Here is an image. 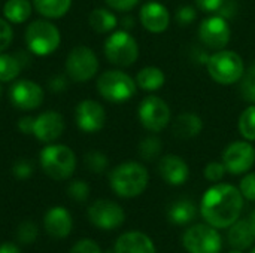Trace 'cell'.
Wrapping results in <instances>:
<instances>
[{"instance_id": "cell-1", "label": "cell", "mask_w": 255, "mask_h": 253, "mask_svg": "<svg viewBox=\"0 0 255 253\" xmlns=\"http://www.w3.org/2000/svg\"><path fill=\"white\" fill-rule=\"evenodd\" d=\"M242 209L244 195L239 188L229 183H217L211 186L200 201L202 218L217 230L230 228L239 219Z\"/></svg>"}, {"instance_id": "cell-2", "label": "cell", "mask_w": 255, "mask_h": 253, "mask_svg": "<svg viewBox=\"0 0 255 253\" xmlns=\"http://www.w3.org/2000/svg\"><path fill=\"white\" fill-rule=\"evenodd\" d=\"M109 183L112 191L123 198H134L140 195L148 183H149V174L145 166L136 161H127L120 166H117L111 176Z\"/></svg>"}, {"instance_id": "cell-3", "label": "cell", "mask_w": 255, "mask_h": 253, "mask_svg": "<svg viewBox=\"0 0 255 253\" xmlns=\"http://www.w3.org/2000/svg\"><path fill=\"white\" fill-rule=\"evenodd\" d=\"M40 167L54 180L69 179L76 169L75 152L66 145H48L39 155Z\"/></svg>"}, {"instance_id": "cell-4", "label": "cell", "mask_w": 255, "mask_h": 253, "mask_svg": "<svg viewBox=\"0 0 255 253\" xmlns=\"http://www.w3.org/2000/svg\"><path fill=\"white\" fill-rule=\"evenodd\" d=\"M25 45L30 52L37 57L51 55L61 43V33L48 19H36L25 28Z\"/></svg>"}, {"instance_id": "cell-5", "label": "cell", "mask_w": 255, "mask_h": 253, "mask_svg": "<svg viewBox=\"0 0 255 253\" xmlns=\"http://www.w3.org/2000/svg\"><path fill=\"white\" fill-rule=\"evenodd\" d=\"M208 72L211 78L221 85H232L239 82L245 75V66L242 57L229 49L215 51L208 58Z\"/></svg>"}, {"instance_id": "cell-6", "label": "cell", "mask_w": 255, "mask_h": 253, "mask_svg": "<svg viewBox=\"0 0 255 253\" xmlns=\"http://www.w3.org/2000/svg\"><path fill=\"white\" fill-rule=\"evenodd\" d=\"M136 81L121 70H108L97 79V91L100 95L112 103H124L134 97Z\"/></svg>"}, {"instance_id": "cell-7", "label": "cell", "mask_w": 255, "mask_h": 253, "mask_svg": "<svg viewBox=\"0 0 255 253\" xmlns=\"http://www.w3.org/2000/svg\"><path fill=\"white\" fill-rule=\"evenodd\" d=\"M106 58L120 67L131 66L139 57V45L136 39L126 30L114 31L105 42Z\"/></svg>"}, {"instance_id": "cell-8", "label": "cell", "mask_w": 255, "mask_h": 253, "mask_svg": "<svg viewBox=\"0 0 255 253\" xmlns=\"http://www.w3.org/2000/svg\"><path fill=\"white\" fill-rule=\"evenodd\" d=\"M182 243L188 253H220L223 248L220 233L209 224L190 227L182 237Z\"/></svg>"}, {"instance_id": "cell-9", "label": "cell", "mask_w": 255, "mask_h": 253, "mask_svg": "<svg viewBox=\"0 0 255 253\" xmlns=\"http://www.w3.org/2000/svg\"><path fill=\"white\" fill-rule=\"evenodd\" d=\"M99 60L96 52L84 45L75 46L66 58V73L75 82H87L96 76Z\"/></svg>"}, {"instance_id": "cell-10", "label": "cell", "mask_w": 255, "mask_h": 253, "mask_svg": "<svg viewBox=\"0 0 255 253\" xmlns=\"http://www.w3.org/2000/svg\"><path fill=\"white\" fill-rule=\"evenodd\" d=\"M137 116L145 130L158 133L170 122V107L163 98L157 95H148L140 101Z\"/></svg>"}, {"instance_id": "cell-11", "label": "cell", "mask_w": 255, "mask_h": 253, "mask_svg": "<svg viewBox=\"0 0 255 253\" xmlns=\"http://www.w3.org/2000/svg\"><path fill=\"white\" fill-rule=\"evenodd\" d=\"M199 37L205 46L220 51L224 49L232 37V30L223 15H212L202 21L199 27Z\"/></svg>"}, {"instance_id": "cell-12", "label": "cell", "mask_w": 255, "mask_h": 253, "mask_svg": "<svg viewBox=\"0 0 255 253\" xmlns=\"http://www.w3.org/2000/svg\"><path fill=\"white\" fill-rule=\"evenodd\" d=\"M90 222L100 230H117L126 221L123 207L111 200H97L88 207Z\"/></svg>"}, {"instance_id": "cell-13", "label": "cell", "mask_w": 255, "mask_h": 253, "mask_svg": "<svg viewBox=\"0 0 255 253\" xmlns=\"http://www.w3.org/2000/svg\"><path fill=\"white\" fill-rule=\"evenodd\" d=\"M223 163L229 173L242 174L253 169L255 163V149L248 140L230 143L223 152Z\"/></svg>"}, {"instance_id": "cell-14", "label": "cell", "mask_w": 255, "mask_h": 253, "mask_svg": "<svg viewBox=\"0 0 255 253\" xmlns=\"http://www.w3.org/2000/svg\"><path fill=\"white\" fill-rule=\"evenodd\" d=\"M10 103L19 110H34L43 101V89L39 84L22 79L15 82L9 89Z\"/></svg>"}, {"instance_id": "cell-15", "label": "cell", "mask_w": 255, "mask_h": 253, "mask_svg": "<svg viewBox=\"0 0 255 253\" xmlns=\"http://www.w3.org/2000/svg\"><path fill=\"white\" fill-rule=\"evenodd\" d=\"M75 121L81 131L84 133H97L106 124L105 107L94 100H82L75 110Z\"/></svg>"}, {"instance_id": "cell-16", "label": "cell", "mask_w": 255, "mask_h": 253, "mask_svg": "<svg viewBox=\"0 0 255 253\" xmlns=\"http://www.w3.org/2000/svg\"><path fill=\"white\" fill-rule=\"evenodd\" d=\"M64 127V118L58 112L48 110L34 118L31 134L43 143H52L63 134Z\"/></svg>"}, {"instance_id": "cell-17", "label": "cell", "mask_w": 255, "mask_h": 253, "mask_svg": "<svg viewBox=\"0 0 255 253\" xmlns=\"http://www.w3.org/2000/svg\"><path fill=\"white\" fill-rule=\"evenodd\" d=\"M158 173L161 179L172 186L184 185L190 177L188 164L178 155H164L160 160Z\"/></svg>"}, {"instance_id": "cell-18", "label": "cell", "mask_w": 255, "mask_h": 253, "mask_svg": "<svg viewBox=\"0 0 255 253\" xmlns=\"http://www.w3.org/2000/svg\"><path fill=\"white\" fill-rule=\"evenodd\" d=\"M140 22L151 33H163L170 24L167 7L158 1H148L140 9Z\"/></svg>"}, {"instance_id": "cell-19", "label": "cell", "mask_w": 255, "mask_h": 253, "mask_svg": "<svg viewBox=\"0 0 255 253\" xmlns=\"http://www.w3.org/2000/svg\"><path fill=\"white\" fill-rule=\"evenodd\" d=\"M43 225L46 233L54 239H66L72 228H73V219L72 215L66 207L55 206L51 207L45 216H43Z\"/></svg>"}, {"instance_id": "cell-20", "label": "cell", "mask_w": 255, "mask_h": 253, "mask_svg": "<svg viewBox=\"0 0 255 253\" xmlns=\"http://www.w3.org/2000/svg\"><path fill=\"white\" fill-rule=\"evenodd\" d=\"M115 253H155L154 242L142 231H128L115 242Z\"/></svg>"}, {"instance_id": "cell-21", "label": "cell", "mask_w": 255, "mask_h": 253, "mask_svg": "<svg viewBox=\"0 0 255 253\" xmlns=\"http://www.w3.org/2000/svg\"><path fill=\"white\" fill-rule=\"evenodd\" d=\"M203 130V121L199 115L185 112L175 118L172 122V133L176 139H193L197 137Z\"/></svg>"}, {"instance_id": "cell-22", "label": "cell", "mask_w": 255, "mask_h": 253, "mask_svg": "<svg viewBox=\"0 0 255 253\" xmlns=\"http://www.w3.org/2000/svg\"><path fill=\"white\" fill-rule=\"evenodd\" d=\"M227 239H229V243L233 246V249L247 251V249H250L254 245L255 236L248 221L238 219L230 227L229 234H227Z\"/></svg>"}, {"instance_id": "cell-23", "label": "cell", "mask_w": 255, "mask_h": 253, "mask_svg": "<svg viewBox=\"0 0 255 253\" xmlns=\"http://www.w3.org/2000/svg\"><path fill=\"white\" fill-rule=\"evenodd\" d=\"M196 215H197V207L188 198H181L172 203V206L167 210V219L170 221V224L178 227L188 225L190 222L194 221Z\"/></svg>"}, {"instance_id": "cell-24", "label": "cell", "mask_w": 255, "mask_h": 253, "mask_svg": "<svg viewBox=\"0 0 255 253\" xmlns=\"http://www.w3.org/2000/svg\"><path fill=\"white\" fill-rule=\"evenodd\" d=\"M166 82V76L161 69L155 66H148L139 70L136 76V84L143 91H157L160 89Z\"/></svg>"}, {"instance_id": "cell-25", "label": "cell", "mask_w": 255, "mask_h": 253, "mask_svg": "<svg viewBox=\"0 0 255 253\" xmlns=\"http://www.w3.org/2000/svg\"><path fill=\"white\" fill-rule=\"evenodd\" d=\"M33 6L46 19H57L69 12L72 0H33Z\"/></svg>"}, {"instance_id": "cell-26", "label": "cell", "mask_w": 255, "mask_h": 253, "mask_svg": "<svg viewBox=\"0 0 255 253\" xmlns=\"http://www.w3.org/2000/svg\"><path fill=\"white\" fill-rule=\"evenodd\" d=\"M33 4L28 0H7L3 6L4 19L12 24H21L31 15Z\"/></svg>"}, {"instance_id": "cell-27", "label": "cell", "mask_w": 255, "mask_h": 253, "mask_svg": "<svg viewBox=\"0 0 255 253\" xmlns=\"http://www.w3.org/2000/svg\"><path fill=\"white\" fill-rule=\"evenodd\" d=\"M88 22H90L91 28L96 30L97 33H109L117 27L118 19L111 10L103 9V7H97L90 13Z\"/></svg>"}, {"instance_id": "cell-28", "label": "cell", "mask_w": 255, "mask_h": 253, "mask_svg": "<svg viewBox=\"0 0 255 253\" xmlns=\"http://www.w3.org/2000/svg\"><path fill=\"white\" fill-rule=\"evenodd\" d=\"M21 63L15 55L0 54V84L13 81L21 72Z\"/></svg>"}, {"instance_id": "cell-29", "label": "cell", "mask_w": 255, "mask_h": 253, "mask_svg": "<svg viewBox=\"0 0 255 253\" xmlns=\"http://www.w3.org/2000/svg\"><path fill=\"white\" fill-rule=\"evenodd\" d=\"M239 133L241 136L248 140L255 142V104L247 107L239 118Z\"/></svg>"}, {"instance_id": "cell-30", "label": "cell", "mask_w": 255, "mask_h": 253, "mask_svg": "<svg viewBox=\"0 0 255 253\" xmlns=\"http://www.w3.org/2000/svg\"><path fill=\"white\" fill-rule=\"evenodd\" d=\"M163 151V142L155 137V136H149L145 137L140 143H139V155L142 157V160L145 161H152L155 160Z\"/></svg>"}, {"instance_id": "cell-31", "label": "cell", "mask_w": 255, "mask_h": 253, "mask_svg": "<svg viewBox=\"0 0 255 253\" xmlns=\"http://www.w3.org/2000/svg\"><path fill=\"white\" fill-rule=\"evenodd\" d=\"M85 166L87 169L91 171V173H103L108 166H109V161H108V157L100 152V151H91L85 155Z\"/></svg>"}, {"instance_id": "cell-32", "label": "cell", "mask_w": 255, "mask_h": 253, "mask_svg": "<svg viewBox=\"0 0 255 253\" xmlns=\"http://www.w3.org/2000/svg\"><path fill=\"white\" fill-rule=\"evenodd\" d=\"M37 234H39L37 225L33 224L31 221H25V222L19 224V227H18V230H16L18 242H19V243H24V245L33 243V242L37 239Z\"/></svg>"}, {"instance_id": "cell-33", "label": "cell", "mask_w": 255, "mask_h": 253, "mask_svg": "<svg viewBox=\"0 0 255 253\" xmlns=\"http://www.w3.org/2000/svg\"><path fill=\"white\" fill-rule=\"evenodd\" d=\"M67 194L69 197H72V200H75L76 203H84L88 200L90 197V186L87 182L84 180H73L69 186H67Z\"/></svg>"}, {"instance_id": "cell-34", "label": "cell", "mask_w": 255, "mask_h": 253, "mask_svg": "<svg viewBox=\"0 0 255 253\" xmlns=\"http://www.w3.org/2000/svg\"><path fill=\"white\" fill-rule=\"evenodd\" d=\"M226 173H227V169H226L224 163H218V161H212V163L206 164V167L203 170L205 177L214 183H218L226 176Z\"/></svg>"}, {"instance_id": "cell-35", "label": "cell", "mask_w": 255, "mask_h": 253, "mask_svg": "<svg viewBox=\"0 0 255 253\" xmlns=\"http://www.w3.org/2000/svg\"><path fill=\"white\" fill-rule=\"evenodd\" d=\"M244 97L255 104V67H253L247 75H244V85H242Z\"/></svg>"}, {"instance_id": "cell-36", "label": "cell", "mask_w": 255, "mask_h": 253, "mask_svg": "<svg viewBox=\"0 0 255 253\" xmlns=\"http://www.w3.org/2000/svg\"><path fill=\"white\" fill-rule=\"evenodd\" d=\"M239 191L244 195V198L250 200V201H255V173H250L247 174L239 185Z\"/></svg>"}, {"instance_id": "cell-37", "label": "cell", "mask_w": 255, "mask_h": 253, "mask_svg": "<svg viewBox=\"0 0 255 253\" xmlns=\"http://www.w3.org/2000/svg\"><path fill=\"white\" fill-rule=\"evenodd\" d=\"M12 173L16 179L25 180V179L31 177V174H33V164L28 160H19L13 164Z\"/></svg>"}, {"instance_id": "cell-38", "label": "cell", "mask_w": 255, "mask_h": 253, "mask_svg": "<svg viewBox=\"0 0 255 253\" xmlns=\"http://www.w3.org/2000/svg\"><path fill=\"white\" fill-rule=\"evenodd\" d=\"M12 37H13V31L10 22L7 19L0 18V54L4 49H7V46L12 43Z\"/></svg>"}, {"instance_id": "cell-39", "label": "cell", "mask_w": 255, "mask_h": 253, "mask_svg": "<svg viewBox=\"0 0 255 253\" xmlns=\"http://www.w3.org/2000/svg\"><path fill=\"white\" fill-rule=\"evenodd\" d=\"M70 253H102V249L99 248V245L96 242L84 239V240H79L78 243H75Z\"/></svg>"}, {"instance_id": "cell-40", "label": "cell", "mask_w": 255, "mask_h": 253, "mask_svg": "<svg viewBox=\"0 0 255 253\" xmlns=\"http://www.w3.org/2000/svg\"><path fill=\"white\" fill-rule=\"evenodd\" d=\"M196 19V9L193 6H182L176 12V21L181 25H188Z\"/></svg>"}, {"instance_id": "cell-41", "label": "cell", "mask_w": 255, "mask_h": 253, "mask_svg": "<svg viewBox=\"0 0 255 253\" xmlns=\"http://www.w3.org/2000/svg\"><path fill=\"white\" fill-rule=\"evenodd\" d=\"M106 4L115 10H120V12H127V10H131L137 3L139 0H105Z\"/></svg>"}, {"instance_id": "cell-42", "label": "cell", "mask_w": 255, "mask_h": 253, "mask_svg": "<svg viewBox=\"0 0 255 253\" xmlns=\"http://www.w3.org/2000/svg\"><path fill=\"white\" fill-rule=\"evenodd\" d=\"M226 0H196V4L203 12H218Z\"/></svg>"}, {"instance_id": "cell-43", "label": "cell", "mask_w": 255, "mask_h": 253, "mask_svg": "<svg viewBox=\"0 0 255 253\" xmlns=\"http://www.w3.org/2000/svg\"><path fill=\"white\" fill-rule=\"evenodd\" d=\"M33 124H34V118L24 116L18 121V130L24 134H31L33 133Z\"/></svg>"}, {"instance_id": "cell-44", "label": "cell", "mask_w": 255, "mask_h": 253, "mask_svg": "<svg viewBox=\"0 0 255 253\" xmlns=\"http://www.w3.org/2000/svg\"><path fill=\"white\" fill-rule=\"evenodd\" d=\"M66 86H67V82H66V79H64L63 76H55V78H52L51 82H49V88H51L54 92H60V91L66 89Z\"/></svg>"}, {"instance_id": "cell-45", "label": "cell", "mask_w": 255, "mask_h": 253, "mask_svg": "<svg viewBox=\"0 0 255 253\" xmlns=\"http://www.w3.org/2000/svg\"><path fill=\"white\" fill-rule=\"evenodd\" d=\"M0 253H21V251L13 243H3L0 245Z\"/></svg>"}, {"instance_id": "cell-46", "label": "cell", "mask_w": 255, "mask_h": 253, "mask_svg": "<svg viewBox=\"0 0 255 253\" xmlns=\"http://www.w3.org/2000/svg\"><path fill=\"white\" fill-rule=\"evenodd\" d=\"M248 222H250V225H251V228H253V233H254V236H255V210L251 213V215H250Z\"/></svg>"}, {"instance_id": "cell-47", "label": "cell", "mask_w": 255, "mask_h": 253, "mask_svg": "<svg viewBox=\"0 0 255 253\" xmlns=\"http://www.w3.org/2000/svg\"><path fill=\"white\" fill-rule=\"evenodd\" d=\"M229 253H244V251H239V249H233L232 252H229Z\"/></svg>"}, {"instance_id": "cell-48", "label": "cell", "mask_w": 255, "mask_h": 253, "mask_svg": "<svg viewBox=\"0 0 255 253\" xmlns=\"http://www.w3.org/2000/svg\"><path fill=\"white\" fill-rule=\"evenodd\" d=\"M0 95H1V85H0Z\"/></svg>"}, {"instance_id": "cell-49", "label": "cell", "mask_w": 255, "mask_h": 253, "mask_svg": "<svg viewBox=\"0 0 255 253\" xmlns=\"http://www.w3.org/2000/svg\"><path fill=\"white\" fill-rule=\"evenodd\" d=\"M251 253H255V249H253V251H251Z\"/></svg>"}]
</instances>
